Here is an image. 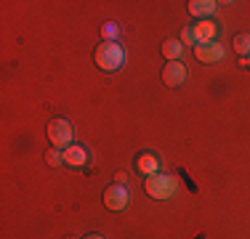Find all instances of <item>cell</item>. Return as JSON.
Instances as JSON below:
<instances>
[{
  "mask_svg": "<svg viewBox=\"0 0 250 239\" xmlns=\"http://www.w3.org/2000/svg\"><path fill=\"white\" fill-rule=\"evenodd\" d=\"M93 61H96V67L99 69H104V72H117L125 64V51H123V45H117V43H101L96 48V53H93Z\"/></svg>",
  "mask_w": 250,
  "mask_h": 239,
  "instance_id": "obj_1",
  "label": "cell"
},
{
  "mask_svg": "<svg viewBox=\"0 0 250 239\" xmlns=\"http://www.w3.org/2000/svg\"><path fill=\"white\" fill-rule=\"evenodd\" d=\"M144 189L152 199H170L178 191V181L168 173H152V176H146Z\"/></svg>",
  "mask_w": 250,
  "mask_h": 239,
  "instance_id": "obj_2",
  "label": "cell"
},
{
  "mask_svg": "<svg viewBox=\"0 0 250 239\" xmlns=\"http://www.w3.org/2000/svg\"><path fill=\"white\" fill-rule=\"evenodd\" d=\"M48 141L53 149L64 152L67 146H72V125L67 122L64 117H56L48 122Z\"/></svg>",
  "mask_w": 250,
  "mask_h": 239,
  "instance_id": "obj_3",
  "label": "cell"
},
{
  "mask_svg": "<svg viewBox=\"0 0 250 239\" xmlns=\"http://www.w3.org/2000/svg\"><path fill=\"white\" fill-rule=\"evenodd\" d=\"M128 202H130V194L125 186H120V183H115V186H109L104 191V205L109 207V210H125Z\"/></svg>",
  "mask_w": 250,
  "mask_h": 239,
  "instance_id": "obj_4",
  "label": "cell"
},
{
  "mask_svg": "<svg viewBox=\"0 0 250 239\" xmlns=\"http://www.w3.org/2000/svg\"><path fill=\"white\" fill-rule=\"evenodd\" d=\"M187 77H189V69L184 67L181 61H168L165 64V69H163V82L168 88H178L181 82H187Z\"/></svg>",
  "mask_w": 250,
  "mask_h": 239,
  "instance_id": "obj_5",
  "label": "cell"
},
{
  "mask_svg": "<svg viewBox=\"0 0 250 239\" xmlns=\"http://www.w3.org/2000/svg\"><path fill=\"white\" fill-rule=\"evenodd\" d=\"M194 56H197L200 64H216L224 59V45L221 43H202L194 45Z\"/></svg>",
  "mask_w": 250,
  "mask_h": 239,
  "instance_id": "obj_6",
  "label": "cell"
},
{
  "mask_svg": "<svg viewBox=\"0 0 250 239\" xmlns=\"http://www.w3.org/2000/svg\"><path fill=\"white\" fill-rule=\"evenodd\" d=\"M192 35H194V43H197V45H202V43H216L218 27H216V21H210V19H200L192 27Z\"/></svg>",
  "mask_w": 250,
  "mask_h": 239,
  "instance_id": "obj_7",
  "label": "cell"
},
{
  "mask_svg": "<svg viewBox=\"0 0 250 239\" xmlns=\"http://www.w3.org/2000/svg\"><path fill=\"white\" fill-rule=\"evenodd\" d=\"M64 162L72 165V167H83L88 162V149L80 146V143H72V146L64 149Z\"/></svg>",
  "mask_w": 250,
  "mask_h": 239,
  "instance_id": "obj_8",
  "label": "cell"
},
{
  "mask_svg": "<svg viewBox=\"0 0 250 239\" xmlns=\"http://www.w3.org/2000/svg\"><path fill=\"white\" fill-rule=\"evenodd\" d=\"M136 170H139V173H144V176L160 173V162H157V157H154V154H149V152L139 154V157H136Z\"/></svg>",
  "mask_w": 250,
  "mask_h": 239,
  "instance_id": "obj_9",
  "label": "cell"
},
{
  "mask_svg": "<svg viewBox=\"0 0 250 239\" xmlns=\"http://www.w3.org/2000/svg\"><path fill=\"white\" fill-rule=\"evenodd\" d=\"M216 8H218V3H213V0H192L189 3V14L197 16V19H208Z\"/></svg>",
  "mask_w": 250,
  "mask_h": 239,
  "instance_id": "obj_10",
  "label": "cell"
},
{
  "mask_svg": "<svg viewBox=\"0 0 250 239\" xmlns=\"http://www.w3.org/2000/svg\"><path fill=\"white\" fill-rule=\"evenodd\" d=\"M181 51H184V45H181V40H165L163 43V56L168 59V61H178V56H181Z\"/></svg>",
  "mask_w": 250,
  "mask_h": 239,
  "instance_id": "obj_11",
  "label": "cell"
},
{
  "mask_svg": "<svg viewBox=\"0 0 250 239\" xmlns=\"http://www.w3.org/2000/svg\"><path fill=\"white\" fill-rule=\"evenodd\" d=\"M234 51L240 53V56H250V35H237L234 38Z\"/></svg>",
  "mask_w": 250,
  "mask_h": 239,
  "instance_id": "obj_12",
  "label": "cell"
},
{
  "mask_svg": "<svg viewBox=\"0 0 250 239\" xmlns=\"http://www.w3.org/2000/svg\"><path fill=\"white\" fill-rule=\"evenodd\" d=\"M45 162H48L51 167H59V165H62L64 162V152H59V149H48V152H45Z\"/></svg>",
  "mask_w": 250,
  "mask_h": 239,
  "instance_id": "obj_13",
  "label": "cell"
},
{
  "mask_svg": "<svg viewBox=\"0 0 250 239\" xmlns=\"http://www.w3.org/2000/svg\"><path fill=\"white\" fill-rule=\"evenodd\" d=\"M104 38H106V43H115V38H117V24H106V27H104Z\"/></svg>",
  "mask_w": 250,
  "mask_h": 239,
  "instance_id": "obj_14",
  "label": "cell"
},
{
  "mask_svg": "<svg viewBox=\"0 0 250 239\" xmlns=\"http://www.w3.org/2000/svg\"><path fill=\"white\" fill-rule=\"evenodd\" d=\"M181 45H197V43H194V35H192V27L181 32Z\"/></svg>",
  "mask_w": 250,
  "mask_h": 239,
  "instance_id": "obj_15",
  "label": "cell"
},
{
  "mask_svg": "<svg viewBox=\"0 0 250 239\" xmlns=\"http://www.w3.org/2000/svg\"><path fill=\"white\" fill-rule=\"evenodd\" d=\"M125 181H128V176H125V173H115V183H120V186H125Z\"/></svg>",
  "mask_w": 250,
  "mask_h": 239,
  "instance_id": "obj_16",
  "label": "cell"
},
{
  "mask_svg": "<svg viewBox=\"0 0 250 239\" xmlns=\"http://www.w3.org/2000/svg\"><path fill=\"white\" fill-rule=\"evenodd\" d=\"M83 239H104L101 234H88V237H83Z\"/></svg>",
  "mask_w": 250,
  "mask_h": 239,
  "instance_id": "obj_17",
  "label": "cell"
},
{
  "mask_svg": "<svg viewBox=\"0 0 250 239\" xmlns=\"http://www.w3.org/2000/svg\"><path fill=\"white\" fill-rule=\"evenodd\" d=\"M248 61H250V56H248Z\"/></svg>",
  "mask_w": 250,
  "mask_h": 239,
  "instance_id": "obj_18",
  "label": "cell"
}]
</instances>
